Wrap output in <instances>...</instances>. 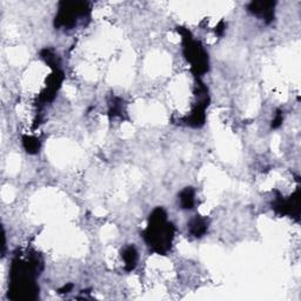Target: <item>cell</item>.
<instances>
[{
  "label": "cell",
  "instance_id": "cell-1",
  "mask_svg": "<svg viewBox=\"0 0 301 301\" xmlns=\"http://www.w3.org/2000/svg\"><path fill=\"white\" fill-rule=\"evenodd\" d=\"M43 270V262L38 254H30L29 259L17 255L11 266V284L9 298L12 300H35L39 295V287L35 278Z\"/></svg>",
  "mask_w": 301,
  "mask_h": 301
},
{
  "label": "cell",
  "instance_id": "cell-2",
  "mask_svg": "<svg viewBox=\"0 0 301 301\" xmlns=\"http://www.w3.org/2000/svg\"><path fill=\"white\" fill-rule=\"evenodd\" d=\"M175 228L167 222V214L164 208L156 207L148 219V226L144 232V239L154 253L165 255L171 250L174 239Z\"/></svg>",
  "mask_w": 301,
  "mask_h": 301
},
{
  "label": "cell",
  "instance_id": "cell-3",
  "mask_svg": "<svg viewBox=\"0 0 301 301\" xmlns=\"http://www.w3.org/2000/svg\"><path fill=\"white\" fill-rule=\"evenodd\" d=\"M176 31L182 34L184 44V54L191 64V71L196 79H200L208 71V54L202 44L192 37L191 32L185 27L178 26Z\"/></svg>",
  "mask_w": 301,
  "mask_h": 301
},
{
  "label": "cell",
  "instance_id": "cell-4",
  "mask_svg": "<svg viewBox=\"0 0 301 301\" xmlns=\"http://www.w3.org/2000/svg\"><path fill=\"white\" fill-rule=\"evenodd\" d=\"M90 13V4L86 2H60L54 18V27L58 30H71L77 25L78 18L87 17Z\"/></svg>",
  "mask_w": 301,
  "mask_h": 301
},
{
  "label": "cell",
  "instance_id": "cell-5",
  "mask_svg": "<svg viewBox=\"0 0 301 301\" xmlns=\"http://www.w3.org/2000/svg\"><path fill=\"white\" fill-rule=\"evenodd\" d=\"M273 208H274L276 213L282 215H291L292 218H295L296 222H298L300 215V188L298 187V190L288 199H283L279 195L274 205H273Z\"/></svg>",
  "mask_w": 301,
  "mask_h": 301
},
{
  "label": "cell",
  "instance_id": "cell-6",
  "mask_svg": "<svg viewBox=\"0 0 301 301\" xmlns=\"http://www.w3.org/2000/svg\"><path fill=\"white\" fill-rule=\"evenodd\" d=\"M63 80H64L63 71L60 70V68H58V70H53V73H52L49 77V79H47L46 88L39 95V99H38L39 106H43L47 103H51L52 100L54 99L58 90L60 88V86H62Z\"/></svg>",
  "mask_w": 301,
  "mask_h": 301
},
{
  "label": "cell",
  "instance_id": "cell-7",
  "mask_svg": "<svg viewBox=\"0 0 301 301\" xmlns=\"http://www.w3.org/2000/svg\"><path fill=\"white\" fill-rule=\"evenodd\" d=\"M275 2H252L248 4L247 10L250 13L263 18L266 24H271L274 19Z\"/></svg>",
  "mask_w": 301,
  "mask_h": 301
},
{
  "label": "cell",
  "instance_id": "cell-8",
  "mask_svg": "<svg viewBox=\"0 0 301 301\" xmlns=\"http://www.w3.org/2000/svg\"><path fill=\"white\" fill-rule=\"evenodd\" d=\"M188 230H190V233L195 236V238H202V236L206 234L208 230V220L204 218V216L196 215L188 224Z\"/></svg>",
  "mask_w": 301,
  "mask_h": 301
},
{
  "label": "cell",
  "instance_id": "cell-9",
  "mask_svg": "<svg viewBox=\"0 0 301 301\" xmlns=\"http://www.w3.org/2000/svg\"><path fill=\"white\" fill-rule=\"evenodd\" d=\"M122 256L125 262V270L127 272L133 271L136 266V262H138V252H136L133 245L127 246L125 250L122 252Z\"/></svg>",
  "mask_w": 301,
  "mask_h": 301
},
{
  "label": "cell",
  "instance_id": "cell-10",
  "mask_svg": "<svg viewBox=\"0 0 301 301\" xmlns=\"http://www.w3.org/2000/svg\"><path fill=\"white\" fill-rule=\"evenodd\" d=\"M179 202L183 210H192L195 205V192L193 188H184L179 194Z\"/></svg>",
  "mask_w": 301,
  "mask_h": 301
},
{
  "label": "cell",
  "instance_id": "cell-11",
  "mask_svg": "<svg viewBox=\"0 0 301 301\" xmlns=\"http://www.w3.org/2000/svg\"><path fill=\"white\" fill-rule=\"evenodd\" d=\"M23 145L25 147L27 153L35 154L38 153L40 150V142L38 138L31 135H24L23 136Z\"/></svg>",
  "mask_w": 301,
  "mask_h": 301
},
{
  "label": "cell",
  "instance_id": "cell-12",
  "mask_svg": "<svg viewBox=\"0 0 301 301\" xmlns=\"http://www.w3.org/2000/svg\"><path fill=\"white\" fill-rule=\"evenodd\" d=\"M40 55H42V58L45 60L47 65L53 68V70H58V68H59V59H58L57 55H55V53L53 51L50 50V49H44L42 51V53H40Z\"/></svg>",
  "mask_w": 301,
  "mask_h": 301
},
{
  "label": "cell",
  "instance_id": "cell-13",
  "mask_svg": "<svg viewBox=\"0 0 301 301\" xmlns=\"http://www.w3.org/2000/svg\"><path fill=\"white\" fill-rule=\"evenodd\" d=\"M120 114H122V100L115 98L114 102L111 104L110 115L111 117H118Z\"/></svg>",
  "mask_w": 301,
  "mask_h": 301
},
{
  "label": "cell",
  "instance_id": "cell-14",
  "mask_svg": "<svg viewBox=\"0 0 301 301\" xmlns=\"http://www.w3.org/2000/svg\"><path fill=\"white\" fill-rule=\"evenodd\" d=\"M283 119H284L283 112L280 111V110H278V111H276V113H275L274 120H273V122H272V128H278V127L282 126Z\"/></svg>",
  "mask_w": 301,
  "mask_h": 301
},
{
  "label": "cell",
  "instance_id": "cell-15",
  "mask_svg": "<svg viewBox=\"0 0 301 301\" xmlns=\"http://www.w3.org/2000/svg\"><path fill=\"white\" fill-rule=\"evenodd\" d=\"M225 29H226V25H225L224 20H222V22L218 24V26L215 27V33L218 35H223L224 32H225Z\"/></svg>",
  "mask_w": 301,
  "mask_h": 301
},
{
  "label": "cell",
  "instance_id": "cell-16",
  "mask_svg": "<svg viewBox=\"0 0 301 301\" xmlns=\"http://www.w3.org/2000/svg\"><path fill=\"white\" fill-rule=\"evenodd\" d=\"M72 288H73V285H72V284H67L63 288H60L59 293H62V294H63V293H70V291L72 290Z\"/></svg>",
  "mask_w": 301,
  "mask_h": 301
}]
</instances>
